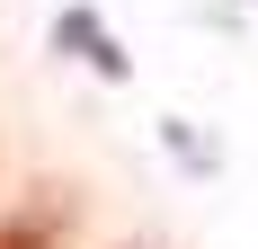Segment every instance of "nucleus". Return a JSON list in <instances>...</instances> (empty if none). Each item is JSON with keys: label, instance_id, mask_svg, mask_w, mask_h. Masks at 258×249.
<instances>
[{"label": "nucleus", "instance_id": "obj_1", "mask_svg": "<svg viewBox=\"0 0 258 249\" xmlns=\"http://www.w3.org/2000/svg\"><path fill=\"white\" fill-rule=\"evenodd\" d=\"M62 36H72V45L89 53V63H98V72H125V63L107 53V36H98V18H89V9H72V18H62Z\"/></svg>", "mask_w": 258, "mask_h": 249}, {"label": "nucleus", "instance_id": "obj_2", "mask_svg": "<svg viewBox=\"0 0 258 249\" xmlns=\"http://www.w3.org/2000/svg\"><path fill=\"white\" fill-rule=\"evenodd\" d=\"M0 249H53V231H45V223H9V231H0Z\"/></svg>", "mask_w": 258, "mask_h": 249}]
</instances>
